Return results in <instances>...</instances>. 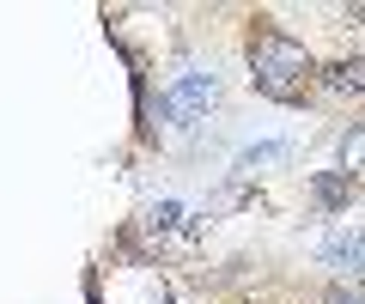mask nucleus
Segmentation results:
<instances>
[{"label": "nucleus", "instance_id": "obj_2", "mask_svg": "<svg viewBox=\"0 0 365 304\" xmlns=\"http://www.w3.org/2000/svg\"><path fill=\"white\" fill-rule=\"evenodd\" d=\"M213 104H220V80H213V73H182L165 92V116L177 122V128H195Z\"/></svg>", "mask_w": 365, "mask_h": 304}, {"label": "nucleus", "instance_id": "obj_8", "mask_svg": "<svg viewBox=\"0 0 365 304\" xmlns=\"http://www.w3.org/2000/svg\"><path fill=\"white\" fill-rule=\"evenodd\" d=\"M347 189H353V177H323V183H317V201L335 207V201H347Z\"/></svg>", "mask_w": 365, "mask_h": 304}, {"label": "nucleus", "instance_id": "obj_6", "mask_svg": "<svg viewBox=\"0 0 365 304\" xmlns=\"http://www.w3.org/2000/svg\"><path fill=\"white\" fill-rule=\"evenodd\" d=\"M146 219H153V231H189V207H177V201H158Z\"/></svg>", "mask_w": 365, "mask_h": 304}, {"label": "nucleus", "instance_id": "obj_3", "mask_svg": "<svg viewBox=\"0 0 365 304\" xmlns=\"http://www.w3.org/2000/svg\"><path fill=\"white\" fill-rule=\"evenodd\" d=\"M317 256H323L329 268H341V274H365V225H359V231H335V238H323Z\"/></svg>", "mask_w": 365, "mask_h": 304}, {"label": "nucleus", "instance_id": "obj_9", "mask_svg": "<svg viewBox=\"0 0 365 304\" xmlns=\"http://www.w3.org/2000/svg\"><path fill=\"white\" fill-rule=\"evenodd\" d=\"M329 304H365V292H335Z\"/></svg>", "mask_w": 365, "mask_h": 304}, {"label": "nucleus", "instance_id": "obj_5", "mask_svg": "<svg viewBox=\"0 0 365 304\" xmlns=\"http://www.w3.org/2000/svg\"><path fill=\"white\" fill-rule=\"evenodd\" d=\"M341 164H347V177H359L365 183V122H353L347 140H341Z\"/></svg>", "mask_w": 365, "mask_h": 304}, {"label": "nucleus", "instance_id": "obj_4", "mask_svg": "<svg viewBox=\"0 0 365 304\" xmlns=\"http://www.w3.org/2000/svg\"><path fill=\"white\" fill-rule=\"evenodd\" d=\"M323 85L341 98H365V55H347V61L323 67Z\"/></svg>", "mask_w": 365, "mask_h": 304}, {"label": "nucleus", "instance_id": "obj_1", "mask_svg": "<svg viewBox=\"0 0 365 304\" xmlns=\"http://www.w3.org/2000/svg\"><path fill=\"white\" fill-rule=\"evenodd\" d=\"M250 80H256V92L280 98V104H299L317 80V61L304 55V43L280 37V31H256L250 37Z\"/></svg>", "mask_w": 365, "mask_h": 304}, {"label": "nucleus", "instance_id": "obj_7", "mask_svg": "<svg viewBox=\"0 0 365 304\" xmlns=\"http://www.w3.org/2000/svg\"><path fill=\"white\" fill-rule=\"evenodd\" d=\"M280 152H287L280 140H268V146H250V152H237V171H256V164H274Z\"/></svg>", "mask_w": 365, "mask_h": 304}]
</instances>
